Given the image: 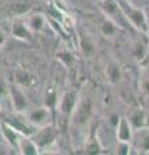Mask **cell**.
<instances>
[{"mask_svg": "<svg viewBox=\"0 0 149 155\" xmlns=\"http://www.w3.org/2000/svg\"><path fill=\"white\" fill-rule=\"evenodd\" d=\"M131 145L137 154H149V127L134 129Z\"/></svg>", "mask_w": 149, "mask_h": 155, "instance_id": "10", "label": "cell"}, {"mask_svg": "<svg viewBox=\"0 0 149 155\" xmlns=\"http://www.w3.org/2000/svg\"><path fill=\"white\" fill-rule=\"evenodd\" d=\"M100 2H101V0H100Z\"/></svg>", "mask_w": 149, "mask_h": 155, "instance_id": "33", "label": "cell"}, {"mask_svg": "<svg viewBox=\"0 0 149 155\" xmlns=\"http://www.w3.org/2000/svg\"><path fill=\"white\" fill-rule=\"evenodd\" d=\"M17 150L18 153L22 155H38L40 154V149L38 147V145L35 141L32 140L31 136H26V134H21L20 140H18V145H17Z\"/></svg>", "mask_w": 149, "mask_h": 155, "instance_id": "15", "label": "cell"}, {"mask_svg": "<svg viewBox=\"0 0 149 155\" xmlns=\"http://www.w3.org/2000/svg\"><path fill=\"white\" fill-rule=\"evenodd\" d=\"M56 57L62 62L64 65L66 66H70L71 64L74 62V57L71 56V53L68 51V49H62V51H59L56 53Z\"/></svg>", "mask_w": 149, "mask_h": 155, "instance_id": "23", "label": "cell"}, {"mask_svg": "<svg viewBox=\"0 0 149 155\" xmlns=\"http://www.w3.org/2000/svg\"><path fill=\"white\" fill-rule=\"evenodd\" d=\"M12 147L5 142V141H0V154L2 155H5V154H9V150Z\"/></svg>", "mask_w": 149, "mask_h": 155, "instance_id": "28", "label": "cell"}, {"mask_svg": "<svg viewBox=\"0 0 149 155\" xmlns=\"http://www.w3.org/2000/svg\"><path fill=\"white\" fill-rule=\"evenodd\" d=\"M9 100L16 113H26L29 109H31L30 101L25 93V89L18 84L9 85Z\"/></svg>", "mask_w": 149, "mask_h": 155, "instance_id": "5", "label": "cell"}, {"mask_svg": "<svg viewBox=\"0 0 149 155\" xmlns=\"http://www.w3.org/2000/svg\"><path fill=\"white\" fill-rule=\"evenodd\" d=\"M119 5H121L124 16L127 17L128 22L131 23V26L136 30H140L143 32H147L149 23L147 21L145 12L141 11L140 8H136L131 2L128 0H118Z\"/></svg>", "mask_w": 149, "mask_h": 155, "instance_id": "2", "label": "cell"}, {"mask_svg": "<svg viewBox=\"0 0 149 155\" xmlns=\"http://www.w3.org/2000/svg\"><path fill=\"white\" fill-rule=\"evenodd\" d=\"M78 94L75 92H65L64 94L61 96V98H59V102H57V110L61 114V116L66 120H69L71 113L75 107L76 102H78Z\"/></svg>", "mask_w": 149, "mask_h": 155, "instance_id": "9", "label": "cell"}, {"mask_svg": "<svg viewBox=\"0 0 149 155\" xmlns=\"http://www.w3.org/2000/svg\"><path fill=\"white\" fill-rule=\"evenodd\" d=\"M117 28H118V26L115 25L114 22H112L110 19H105V21L101 23V26H100V31L103 32V35H105V36H113L114 34H115V31H117Z\"/></svg>", "mask_w": 149, "mask_h": 155, "instance_id": "22", "label": "cell"}, {"mask_svg": "<svg viewBox=\"0 0 149 155\" xmlns=\"http://www.w3.org/2000/svg\"><path fill=\"white\" fill-rule=\"evenodd\" d=\"M57 102H59L57 92L53 87H49L46 91V106H48L49 109H53V107H57Z\"/></svg>", "mask_w": 149, "mask_h": 155, "instance_id": "21", "label": "cell"}, {"mask_svg": "<svg viewBox=\"0 0 149 155\" xmlns=\"http://www.w3.org/2000/svg\"><path fill=\"white\" fill-rule=\"evenodd\" d=\"M57 136L59 132L57 129L53 127V124H47L44 127H39L36 128L35 133L31 136L32 140L35 141V143L38 145V147L40 149V153H43L46 149H48L52 145H55L57 141Z\"/></svg>", "mask_w": 149, "mask_h": 155, "instance_id": "4", "label": "cell"}, {"mask_svg": "<svg viewBox=\"0 0 149 155\" xmlns=\"http://www.w3.org/2000/svg\"><path fill=\"white\" fill-rule=\"evenodd\" d=\"M14 80H16V84L22 87L23 89L32 88L36 84V76L32 72L23 69L16 70V72H14Z\"/></svg>", "mask_w": 149, "mask_h": 155, "instance_id": "16", "label": "cell"}, {"mask_svg": "<svg viewBox=\"0 0 149 155\" xmlns=\"http://www.w3.org/2000/svg\"><path fill=\"white\" fill-rule=\"evenodd\" d=\"M0 133H2L4 141H5L9 146L13 150H17V145H18V140L21 137V133L18 130L11 125L5 120L0 122Z\"/></svg>", "mask_w": 149, "mask_h": 155, "instance_id": "13", "label": "cell"}, {"mask_svg": "<svg viewBox=\"0 0 149 155\" xmlns=\"http://www.w3.org/2000/svg\"><path fill=\"white\" fill-rule=\"evenodd\" d=\"M100 3H101L100 8H101L103 13L105 14V17L110 19L112 22H114L119 28L127 30V28L132 27L131 23L128 22L127 17L124 16L118 0H101Z\"/></svg>", "mask_w": 149, "mask_h": 155, "instance_id": "3", "label": "cell"}, {"mask_svg": "<svg viewBox=\"0 0 149 155\" xmlns=\"http://www.w3.org/2000/svg\"><path fill=\"white\" fill-rule=\"evenodd\" d=\"M93 113V105L90 96H79L78 102L69 118V125L73 136V142L79 138L82 145H84L87 140V128L90 124V120L92 118Z\"/></svg>", "mask_w": 149, "mask_h": 155, "instance_id": "1", "label": "cell"}, {"mask_svg": "<svg viewBox=\"0 0 149 155\" xmlns=\"http://www.w3.org/2000/svg\"><path fill=\"white\" fill-rule=\"evenodd\" d=\"M11 35L23 41H30L32 39V31L27 26L25 16L13 17L11 22Z\"/></svg>", "mask_w": 149, "mask_h": 155, "instance_id": "8", "label": "cell"}, {"mask_svg": "<svg viewBox=\"0 0 149 155\" xmlns=\"http://www.w3.org/2000/svg\"><path fill=\"white\" fill-rule=\"evenodd\" d=\"M128 2H131V3H132V0H128Z\"/></svg>", "mask_w": 149, "mask_h": 155, "instance_id": "31", "label": "cell"}, {"mask_svg": "<svg viewBox=\"0 0 149 155\" xmlns=\"http://www.w3.org/2000/svg\"><path fill=\"white\" fill-rule=\"evenodd\" d=\"M31 9V3L26 2V0H18L12 5L11 8V13L13 17H21V16H26Z\"/></svg>", "mask_w": 149, "mask_h": 155, "instance_id": "19", "label": "cell"}, {"mask_svg": "<svg viewBox=\"0 0 149 155\" xmlns=\"http://www.w3.org/2000/svg\"><path fill=\"white\" fill-rule=\"evenodd\" d=\"M78 45L80 48L82 53L86 56V57H92L96 52V48L93 41L91 40V38L84 35V34H80L78 36Z\"/></svg>", "mask_w": 149, "mask_h": 155, "instance_id": "17", "label": "cell"}, {"mask_svg": "<svg viewBox=\"0 0 149 155\" xmlns=\"http://www.w3.org/2000/svg\"><path fill=\"white\" fill-rule=\"evenodd\" d=\"M0 109H2V106H0Z\"/></svg>", "mask_w": 149, "mask_h": 155, "instance_id": "32", "label": "cell"}, {"mask_svg": "<svg viewBox=\"0 0 149 155\" xmlns=\"http://www.w3.org/2000/svg\"><path fill=\"white\" fill-rule=\"evenodd\" d=\"M83 146L87 154H99L101 153V149H103L99 138H90V137H87Z\"/></svg>", "mask_w": 149, "mask_h": 155, "instance_id": "20", "label": "cell"}, {"mask_svg": "<svg viewBox=\"0 0 149 155\" xmlns=\"http://www.w3.org/2000/svg\"><path fill=\"white\" fill-rule=\"evenodd\" d=\"M26 23L32 32H44L49 25V19L43 13H31L25 16Z\"/></svg>", "mask_w": 149, "mask_h": 155, "instance_id": "12", "label": "cell"}, {"mask_svg": "<svg viewBox=\"0 0 149 155\" xmlns=\"http://www.w3.org/2000/svg\"><path fill=\"white\" fill-rule=\"evenodd\" d=\"M139 87H140L141 93L144 96L149 97V76H143L140 79V84H139Z\"/></svg>", "mask_w": 149, "mask_h": 155, "instance_id": "25", "label": "cell"}, {"mask_svg": "<svg viewBox=\"0 0 149 155\" xmlns=\"http://www.w3.org/2000/svg\"><path fill=\"white\" fill-rule=\"evenodd\" d=\"M5 122H8L11 125H13L21 134H26V136H32L35 133L36 127H34L30 122H29L27 116L25 113H16L14 111L13 115H9L7 119H4Z\"/></svg>", "mask_w": 149, "mask_h": 155, "instance_id": "7", "label": "cell"}, {"mask_svg": "<svg viewBox=\"0 0 149 155\" xmlns=\"http://www.w3.org/2000/svg\"><path fill=\"white\" fill-rule=\"evenodd\" d=\"M145 12V16H147V21H148V23H149V8L147 9V11H144Z\"/></svg>", "mask_w": 149, "mask_h": 155, "instance_id": "29", "label": "cell"}, {"mask_svg": "<svg viewBox=\"0 0 149 155\" xmlns=\"http://www.w3.org/2000/svg\"><path fill=\"white\" fill-rule=\"evenodd\" d=\"M134 136V127L130 123L127 116H122L118 119L117 127H115V137L117 141H124V142H131Z\"/></svg>", "mask_w": 149, "mask_h": 155, "instance_id": "14", "label": "cell"}, {"mask_svg": "<svg viewBox=\"0 0 149 155\" xmlns=\"http://www.w3.org/2000/svg\"><path fill=\"white\" fill-rule=\"evenodd\" d=\"M145 34H147V35L149 36V26H148V30H147V32H145Z\"/></svg>", "mask_w": 149, "mask_h": 155, "instance_id": "30", "label": "cell"}, {"mask_svg": "<svg viewBox=\"0 0 149 155\" xmlns=\"http://www.w3.org/2000/svg\"><path fill=\"white\" fill-rule=\"evenodd\" d=\"M26 116L34 127H44L47 124L52 123V114L51 109L48 106H42V107H34V109H29L26 111Z\"/></svg>", "mask_w": 149, "mask_h": 155, "instance_id": "6", "label": "cell"}, {"mask_svg": "<svg viewBox=\"0 0 149 155\" xmlns=\"http://www.w3.org/2000/svg\"><path fill=\"white\" fill-rule=\"evenodd\" d=\"M105 75H107V79L110 84H118L122 79V71H121V66L118 64H109L107 70H105Z\"/></svg>", "mask_w": 149, "mask_h": 155, "instance_id": "18", "label": "cell"}, {"mask_svg": "<svg viewBox=\"0 0 149 155\" xmlns=\"http://www.w3.org/2000/svg\"><path fill=\"white\" fill-rule=\"evenodd\" d=\"M127 118L130 123L134 127V129L149 127V111L144 110L141 107H132L128 110Z\"/></svg>", "mask_w": 149, "mask_h": 155, "instance_id": "11", "label": "cell"}, {"mask_svg": "<svg viewBox=\"0 0 149 155\" xmlns=\"http://www.w3.org/2000/svg\"><path fill=\"white\" fill-rule=\"evenodd\" d=\"M8 34H11V31H9V30H5V28L2 26V23H0V48L4 47V44L7 43Z\"/></svg>", "mask_w": 149, "mask_h": 155, "instance_id": "27", "label": "cell"}, {"mask_svg": "<svg viewBox=\"0 0 149 155\" xmlns=\"http://www.w3.org/2000/svg\"><path fill=\"white\" fill-rule=\"evenodd\" d=\"M9 98V85L4 80H0V101Z\"/></svg>", "mask_w": 149, "mask_h": 155, "instance_id": "26", "label": "cell"}, {"mask_svg": "<svg viewBox=\"0 0 149 155\" xmlns=\"http://www.w3.org/2000/svg\"><path fill=\"white\" fill-rule=\"evenodd\" d=\"M117 150H118V151H117L118 154H121V155H128V154H131V150H134V149H132L131 142L118 141Z\"/></svg>", "mask_w": 149, "mask_h": 155, "instance_id": "24", "label": "cell"}]
</instances>
